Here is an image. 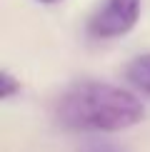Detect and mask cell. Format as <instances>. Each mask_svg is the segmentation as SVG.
I'll return each mask as SVG.
<instances>
[{"mask_svg": "<svg viewBox=\"0 0 150 152\" xmlns=\"http://www.w3.org/2000/svg\"><path fill=\"white\" fill-rule=\"evenodd\" d=\"M125 77L135 90L150 95V55H138L130 60L125 67Z\"/></svg>", "mask_w": 150, "mask_h": 152, "instance_id": "cell-3", "label": "cell"}, {"mask_svg": "<svg viewBox=\"0 0 150 152\" xmlns=\"http://www.w3.org/2000/svg\"><path fill=\"white\" fill-rule=\"evenodd\" d=\"M140 20V0H103L88 20V35L95 40H112L135 28Z\"/></svg>", "mask_w": 150, "mask_h": 152, "instance_id": "cell-2", "label": "cell"}, {"mask_svg": "<svg viewBox=\"0 0 150 152\" xmlns=\"http://www.w3.org/2000/svg\"><path fill=\"white\" fill-rule=\"evenodd\" d=\"M145 115L133 92L100 80L70 85L55 102V120L75 132H118L138 125Z\"/></svg>", "mask_w": 150, "mask_h": 152, "instance_id": "cell-1", "label": "cell"}, {"mask_svg": "<svg viewBox=\"0 0 150 152\" xmlns=\"http://www.w3.org/2000/svg\"><path fill=\"white\" fill-rule=\"evenodd\" d=\"M15 92H20V80L12 77L10 70H3V90H0V97L8 100V97H12Z\"/></svg>", "mask_w": 150, "mask_h": 152, "instance_id": "cell-4", "label": "cell"}, {"mask_svg": "<svg viewBox=\"0 0 150 152\" xmlns=\"http://www.w3.org/2000/svg\"><path fill=\"white\" fill-rule=\"evenodd\" d=\"M83 152H120V150H118L115 145H110V142L95 140V142H88L85 147H83Z\"/></svg>", "mask_w": 150, "mask_h": 152, "instance_id": "cell-5", "label": "cell"}, {"mask_svg": "<svg viewBox=\"0 0 150 152\" xmlns=\"http://www.w3.org/2000/svg\"><path fill=\"white\" fill-rule=\"evenodd\" d=\"M40 3H55V0H40Z\"/></svg>", "mask_w": 150, "mask_h": 152, "instance_id": "cell-6", "label": "cell"}]
</instances>
